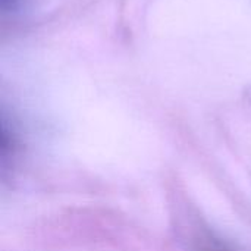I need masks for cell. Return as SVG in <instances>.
I'll use <instances>...</instances> for the list:
<instances>
[{
    "mask_svg": "<svg viewBox=\"0 0 251 251\" xmlns=\"http://www.w3.org/2000/svg\"><path fill=\"white\" fill-rule=\"evenodd\" d=\"M199 251H232L229 250L225 244L219 243L215 238H201L199 243Z\"/></svg>",
    "mask_w": 251,
    "mask_h": 251,
    "instance_id": "6da1fadb",
    "label": "cell"
}]
</instances>
